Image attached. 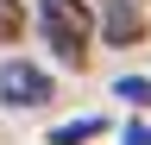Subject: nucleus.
I'll list each match as a JSON object with an SVG mask.
<instances>
[{
    "instance_id": "nucleus-3",
    "label": "nucleus",
    "mask_w": 151,
    "mask_h": 145,
    "mask_svg": "<svg viewBox=\"0 0 151 145\" xmlns=\"http://www.w3.org/2000/svg\"><path fill=\"white\" fill-rule=\"evenodd\" d=\"M101 38L120 44V50L145 38V13H139V0H101Z\"/></svg>"
},
{
    "instance_id": "nucleus-1",
    "label": "nucleus",
    "mask_w": 151,
    "mask_h": 145,
    "mask_svg": "<svg viewBox=\"0 0 151 145\" xmlns=\"http://www.w3.org/2000/svg\"><path fill=\"white\" fill-rule=\"evenodd\" d=\"M38 25H44L50 50L69 69L88 63V38H94V0H38Z\"/></svg>"
},
{
    "instance_id": "nucleus-5",
    "label": "nucleus",
    "mask_w": 151,
    "mask_h": 145,
    "mask_svg": "<svg viewBox=\"0 0 151 145\" xmlns=\"http://www.w3.org/2000/svg\"><path fill=\"white\" fill-rule=\"evenodd\" d=\"M113 95L132 101V107H145V101H151V82H145V76H120V82H113Z\"/></svg>"
},
{
    "instance_id": "nucleus-7",
    "label": "nucleus",
    "mask_w": 151,
    "mask_h": 145,
    "mask_svg": "<svg viewBox=\"0 0 151 145\" xmlns=\"http://www.w3.org/2000/svg\"><path fill=\"white\" fill-rule=\"evenodd\" d=\"M126 145H151V126H126Z\"/></svg>"
},
{
    "instance_id": "nucleus-2",
    "label": "nucleus",
    "mask_w": 151,
    "mask_h": 145,
    "mask_svg": "<svg viewBox=\"0 0 151 145\" xmlns=\"http://www.w3.org/2000/svg\"><path fill=\"white\" fill-rule=\"evenodd\" d=\"M44 101H50V76L38 63H25V57L0 63V107H44Z\"/></svg>"
},
{
    "instance_id": "nucleus-4",
    "label": "nucleus",
    "mask_w": 151,
    "mask_h": 145,
    "mask_svg": "<svg viewBox=\"0 0 151 145\" xmlns=\"http://www.w3.org/2000/svg\"><path fill=\"white\" fill-rule=\"evenodd\" d=\"M94 133H101V120H69V126H57V133H50V145H88Z\"/></svg>"
},
{
    "instance_id": "nucleus-6",
    "label": "nucleus",
    "mask_w": 151,
    "mask_h": 145,
    "mask_svg": "<svg viewBox=\"0 0 151 145\" xmlns=\"http://www.w3.org/2000/svg\"><path fill=\"white\" fill-rule=\"evenodd\" d=\"M25 32V13H19V0H0V38H19Z\"/></svg>"
}]
</instances>
